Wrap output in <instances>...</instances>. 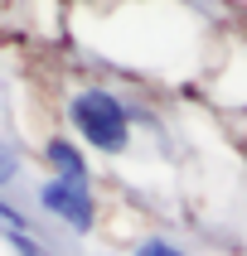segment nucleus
I'll return each instance as SVG.
<instances>
[{
  "mask_svg": "<svg viewBox=\"0 0 247 256\" xmlns=\"http://www.w3.org/2000/svg\"><path fill=\"white\" fill-rule=\"evenodd\" d=\"M44 164L54 170V179H73V184H92V170H87V155L68 136H54L44 140Z\"/></svg>",
  "mask_w": 247,
  "mask_h": 256,
  "instance_id": "nucleus-3",
  "label": "nucleus"
},
{
  "mask_svg": "<svg viewBox=\"0 0 247 256\" xmlns=\"http://www.w3.org/2000/svg\"><path fill=\"white\" fill-rule=\"evenodd\" d=\"M0 222H5V232H25V213L15 203H5V198H0Z\"/></svg>",
  "mask_w": 247,
  "mask_h": 256,
  "instance_id": "nucleus-7",
  "label": "nucleus"
},
{
  "mask_svg": "<svg viewBox=\"0 0 247 256\" xmlns=\"http://www.w3.org/2000/svg\"><path fill=\"white\" fill-rule=\"evenodd\" d=\"M131 256H189V252H184V246H174L170 237H141Z\"/></svg>",
  "mask_w": 247,
  "mask_h": 256,
  "instance_id": "nucleus-4",
  "label": "nucleus"
},
{
  "mask_svg": "<svg viewBox=\"0 0 247 256\" xmlns=\"http://www.w3.org/2000/svg\"><path fill=\"white\" fill-rule=\"evenodd\" d=\"M39 208L49 218H58L68 232L87 237L97 228V194L92 184H73V179H44L39 184Z\"/></svg>",
  "mask_w": 247,
  "mask_h": 256,
  "instance_id": "nucleus-2",
  "label": "nucleus"
},
{
  "mask_svg": "<svg viewBox=\"0 0 247 256\" xmlns=\"http://www.w3.org/2000/svg\"><path fill=\"white\" fill-rule=\"evenodd\" d=\"M15 179H20V155H15L10 145L0 140V188H10Z\"/></svg>",
  "mask_w": 247,
  "mask_h": 256,
  "instance_id": "nucleus-5",
  "label": "nucleus"
},
{
  "mask_svg": "<svg viewBox=\"0 0 247 256\" xmlns=\"http://www.w3.org/2000/svg\"><path fill=\"white\" fill-rule=\"evenodd\" d=\"M68 126L78 130L97 155H126L136 112L116 97L112 87H78L68 97Z\"/></svg>",
  "mask_w": 247,
  "mask_h": 256,
  "instance_id": "nucleus-1",
  "label": "nucleus"
},
{
  "mask_svg": "<svg viewBox=\"0 0 247 256\" xmlns=\"http://www.w3.org/2000/svg\"><path fill=\"white\" fill-rule=\"evenodd\" d=\"M5 242H10V246H15L20 256H49V252H44L39 242H34V237H29V232H5Z\"/></svg>",
  "mask_w": 247,
  "mask_h": 256,
  "instance_id": "nucleus-6",
  "label": "nucleus"
}]
</instances>
